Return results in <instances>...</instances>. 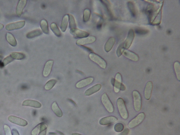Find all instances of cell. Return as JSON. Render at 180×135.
Returning <instances> with one entry per match:
<instances>
[{"instance_id":"obj_1","label":"cell","mask_w":180,"mask_h":135,"mask_svg":"<svg viewBox=\"0 0 180 135\" xmlns=\"http://www.w3.org/2000/svg\"><path fill=\"white\" fill-rule=\"evenodd\" d=\"M119 114L124 119H127L128 117V113L125 102L121 98H119L117 101Z\"/></svg>"},{"instance_id":"obj_2","label":"cell","mask_w":180,"mask_h":135,"mask_svg":"<svg viewBox=\"0 0 180 135\" xmlns=\"http://www.w3.org/2000/svg\"><path fill=\"white\" fill-rule=\"evenodd\" d=\"M132 95L135 110L137 111H141L142 107L141 95L137 90L133 91Z\"/></svg>"},{"instance_id":"obj_3","label":"cell","mask_w":180,"mask_h":135,"mask_svg":"<svg viewBox=\"0 0 180 135\" xmlns=\"http://www.w3.org/2000/svg\"><path fill=\"white\" fill-rule=\"evenodd\" d=\"M89 57L91 60L99 65L102 68H106L107 63L106 61L99 55L94 53H91Z\"/></svg>"},{"instance_id":"obj_4","label":"cell","mask_w":180,"mask_h":135,"mask_svg":"<svg viewBox=\"0 0 180 135\" xmlns=\"http://www.w3.org/2000/svg\"><path fill=\"white\" fill-rule=\"evenodd\" d=\"M102 103L106 110L110 113H113L114 111L113 104L110 100L108 95L106 93L103 94L101 97Z\"/></svg>"},{"instance_id":"obj_5","label":"cell","mask_w":180,"mask_h":135,"mask_svg":"<svg viewBox=\"0 0 180 135\" xmlns=\"http://www.w3.org/2000/svg\"><path fill=\"white\" fill-rule=\"evenodd\" d=\"M122 78L121 74L118 73L116 74L115 79L112 78L111 82L112 85L114 86V90L115 92L117 93L121 90V87L123 85L122 83Z\"/></svg>"},{"instance_id":"obj_6","label":"cell","mask_w":180,"mask_h":135,"mask_svg":"<svg viewBox=\"0 0 180 135\" xmlns=\"http://www.w3.org/2000/svg\"><path fill=\"white\" fill-rule=\"evenodd\" d=\"M145 115L144 113L139 114L135 118L130 121L128 126L130 128H134L141 124L145 119Z\"/></svg>"},{"instance_id":"obj_7","label":"cell","mask_w":180,"mask_h":135,"mask_svg":"<svg viewBox=\"0 0 180 135\" xmlns=\"http://www.w3.org/2000/svg\"><path fill=\"white\" fill-rule=\"evenodd\" d=\"M70 32L75 38H86L89 36L88 32L83 30L74 28L70 29Z\"/></svg>"},{"instance_id":"obj_8","label":"cell","mask_w":180,"mask_h":135,"mask_svg":"<svg viewBox=\"0 0 180 135\" xmlns=\"http://www.w3.org/2000/svg\"><path fill=\"white\" fill-rule=\"evenodd\" d=\"M25 24V22L24 20L10 23L6 25V29L8 31L20 29L24 26Z\"/></svg>"},{"instance_id":"obj_9","label":"cell","mask_w":180,"mask_h":135,"mask_svg":"<svg viewBox=\"0 0 180 135\" xmlns=\"http://www.w3.org/2000/svg\"><path fill=\"white\" fill-rule=\"evenodd\" d=\"M8 119L10 122L21 126L25 127L28 124L26 120L14 116H9Z\"/></svg>"},{"instance_id":"obj_10","label":"cell","mask_w":180,"mask_h":135,"mask_svg":"<svg viewBox=\"0 0 180 135\" xmlns=\"http://www.w3.org/2000/svg\"><path fill=\"white\" fill-rule=\"evenodd\" d=\"M96 38L93 36H90L86 37V38H80L78 39L76 42V44L79 46H83L93 43L96 41Z\"/></svg>"},{"instance_id":"obj_11","label":"cell","mask_w":180,"mask_h":135,"mask_svg":"<svg viewBox=\"0 0 180 135\" xmlns=\"http://www.w3.org/2000/svg\"><path fill=\"white\" fill-rule=\"evenodd\" d=\"M135 36L134 32L133 30L130 29L128 32L127 38L124 42L123 43V47L124 49H128L131 45Z\"/></svg>"},{"instance_id":"obj_12","label":"cell","mask_w":180,"mask_h":135,"mask_svg":"<svg viewBox=\"0 0 180 135\" xmlns=\"http://www.w3.org/2000/svg\"><path fill=\"white\" fill-rule=\"evenodd\" d=\"M53 60H50L46 62L44 66L43 75L45 77H47L51 73L53 64Z\"/></svg>"},{"instance_id":"obj_13","label":"cell","mask_w":180,"mask_h":135,"mask_svg":"<svg viewBox=\"0 0 180 135\" xmlns=\"http://www.w3.org/2000/svg\"><path fill=\"white\" fill-rule=\"evenodd\" d=\"M94 80V78L89 77L83 79L77 83L76 84V87L78 88H82L92 83Z\"/></svg>"},{"instance_id":"obj_14","label":"cell","mask_w":180,"mask_h":135,"mask_svg":"<svg viewBox=\"0 0 180 135\" xmlns=\"http://www.w3.org/2000/svg\"><path fill=\"white\" fill-rule=\"evenodd\" d=\"M153 88V83L151 81H149L147 83L144 90V97L147 100L150 99Z\"/></svg>"},{"instance_id":"obj_15","label":"cell","mask_w":180,"mask_h":135,"mask_svg":"<svg viewBox=\"0 0 180 135\" xmlns=\"http://www.w3.org/2000/svg\"><path fill=\"white\" fill-rule=\"evenodd\" d=\"M117 121V118L115 116H109L102 118L100 120L99 123L102 125H106L113 124Z\"/></svg>"},{"instance_id":"obj_16","label":"cell","mask_w":180,"mask_h":135,"mask_svg":"<svg viewBox=\"0 0 180 135\" xmlns=\"http://www.w3.org/2000/svg\"><path fill=\"white\" fill-rule=\"evenodd\" d=\"M22 106L39 108L42 107V104L38 101L34 100H27L23 101Z\"/></svg>"},{"instance_id":"obj_17","label":"cell","mask_w":180,"mask_h":135,"mask_svg":"<svg viewBox=\"0 0 180 135\" xmlns=\"http://www.w3.org/2000/svg\"><path fill=\"white\" fill-rule=\"evenodd\" d=\"M101 87L102 86L101 84H97L86 90L85 93V94L86 96H90L99 91L101 89Z\"/></svg>"},{"instance_id":"obj_18","label":"cell","mask_w":180,"mask_h":135,"mask_svg":"<svg viewBox=\"0 0 180 135\" xmlns=\"http://www.w3.org/2000/svg\"><path fill=\"white\" fill-rule=\"evenodd\" d=\"M27 1L26 0H21L18 2L16 8V13L18 16H21L23 10H24L26 5Z\"/></svg>"},{"instance_id":"obj_19","label":"cell","mask_w":180,"mask_h":135,"mask_svg":"<svg viewBox=\"0 0 180 135\" xmlns=\"http://www.w3.org/2000/svg\"><path fill=\"white\" fill-rule=\"evenodd\" d=\"M123 54L125 57L133 61L137 62L139 60L138 56L136 53L131 51L125 50L124 51Z\"/></svg>"},{"instance_id":"obj_20","label":"cell","mask_w":180,"mask_h":135,"mask_svg":"<svg viewBox=\"0 0 180 135\" xmlns=\"http://www.w3.org/2000/svg\"><path fill=\"white\" fill-rule=\"evenodd\" d=\"M47 125L44 123H41L34 128L31 132L32 135H37L39 132L47 129Z\"/></svg>"},{"instance_id":"obj_21","label":"cell","mask_w":180,"mask_h":135,"mask_svg":"<svg viewBox=\"0 0 180 135\" xmlns=\"http://www.w3.org/2000/svg\"><path fill=\"white\" fill-rule=\"evenodd\" d=\"M51 108L53 112L58 117L60 118L62 117L63 115L62 111L61 109L58 107L57 102L55 101L53 102L51 105Z\"/></svg>"},{"instance_id":"obj_22","label":"cell","mask_w":180,"mask_h":135,"mask_svg":"<svg viewBox=\"0 0 180 135\" xmlns=\"http://www.w3.org/2000/svg\"><path fill=\"white\" fill-rule=\"evenodd\" d=\"M115 42V39L113 37L110 38L105 44V50L107 52H109L110 51Z\"/></svg>"},{"instance_id":"obj_23","label":"cell","mask_w":180,"mask_h":135,"mask_svg":"<svg viewBox=\"0 0 180 135\" xmlns=\"http://www.w3.org/2000/svg\"><path fill=\"white\" fill-rule=\"evenodd\" d=\"M42 33L41 30L37 29L29 32L27 34L26 37L28 38H32L41 35Z\"/></svg>"},{"instance_id":"obj_24","label":"cell","mask_w":180,"mask_h":135,"mask_svg":"<svg viewBox=\"0 0 180 135\" xmlns=\"http://www.w3.org/2000/svg\"><path fill=\"white\" fill-rule=\"evenodd\" d=\"M69 22V15H65L63 17L61 24V29L63 32L66 31Z\"/></svg>"},{"instance_id":"obj_25","label":"cell","mask_w":180,"mask_h":135,"mask_svg":"<svg viewBox=\"0 0 180 135\" xmlns=\"http://www.w3.org/2000/svg\"><path fill=\"white\" fill-rule=\"evenodd\" d=\"M6 38L8 43L11 46H15L17 45V42L16 41L14 36H13L12 34L10 33V32L7 33Z\"/></svg>"},{"instance_id":"obj_26","label":"cell","mask_w":180,"mask_h":135,"mask_svg":"<svg viewBox=\"0 0 180 135\" xmlns=\"http://www.w3.org/2000/svg\"><path fill=\"white\" fill-rule=\"evenodd\" d=\"M41 27L42 31L46 34H50L48 23L46 20L43 19L41 22Z\"/></svg>"},{"instance_id":"obj_27","label":"cell","mask_w":180,"mask_h":135,"mask_svg":"<svg viewBox=\"0 0 180 135\" xmlns=\"http://www.w3.org/2000/svg\"><path fill=\"white\" fill-rule=\"evenodd\" d=\"M50 28L53 32V33L58 37H60L61 36V33L60 30L58 28L57 25L55 23H51L50 25Z\"/></svg>"},{"instance_id":"obj_28","label":"cell","mask_w":180,"mask_h":135,"mask_svg":"<svg viewBox=\"0 0 180 135\" xmlns=\"http://www.w3.org/2000/svg\"><path fill=\"white\" fill-rule=\"evenodd\" d=\"M10 55L14 60H23L26 57L24 53L16 52L12 53Z\"/></svg>"},{"instance_id":"obj_29","label":"cell","mask_w":180,"mask_h":135,"mask_svg":"<svg viewBox=\"0 0 180 135\" xmlns=\"http://www.w3.org/2000/svg\"><path fill=\"white\" fill-rule=\"evenodd\" d=\"M57 82V81L55 79H51V80H49L46 83L45 86H44V88L46 90H50L54 86Z\"/></svg>"},{"instance_id":"obj_30","label":"cell","mask_w":180,"mask_h":135,"mask_svg":"<svg viewBox=\"0 0 180 135\" xmlns=\"http://www.w3.org/2000/svg\"><path fill=\"white\" fill-rule=\"evenodd\" d=\"M91 16V11L89 9L84 10L83 14V21L84 22H87L89 20Z\"/></svg>"},{"instance_id":"obj_31","label":"cell","mask_w":180,"mask_h":135,"mask_svg":"<svg viewBox=\"0 0 180 135\" xmlns=\"http://www.w3.org/2000/svg\"><path fill=\"white\" fill-rule=\"evenodd\" d=\"M178 62H175L174 64V68L177 78L179 81L180 80V65Z\"/></svg>"},{"instance_id":"obj_32","label":"cell","mask_w":180,"mask_h":135,"mask_svg":"<svg viewBox=\"0 0 180 135\" xmlns=\"http://www.w3.org/2000/svg\"><path fill=\"white\" fill-rule=\"evenodd\" d=\"M69 27L70 29L74 28L76 27V23L75 19L73 16L71 14H68Z\"/></svg>"},{"instance_id":"obj_33","label":"cell","mask_w":180,"mask_h":135,"mask_svg":"<svg viewBox=\"0 0 180 135\" xmlns=\"http://www.w3.org/2000/svg\"><path fill=\"white\" fill-rule=\"evenodd\" d=\"M128 8L129 9V10L130 11L132 15L134 17L136 15V12H135V7L134 4L132 2H128Z\"/></svg>"},{"instance_id":"obj_34","label":"cell","mask_w":180,"mask_h":135,"mask_svg":"<svg viewBox=\"0 0 180 135\" xmlns=\"http://www.w3.org/2000/svg\"><path fill=\"white\" fill-rule=\"evenodd\" d=\"M114 128V130L116 132H120L123 131L124 126L121 123H118L115 125Z\"/></svg>"},{"instance_id":"obj_35","label":"cell","mask_w":180,"mask_h":135,"mask_svg":"<svg viewBox=\"0 0 180 135\" xmlns=\"http://www.w3.org/2000/svg\"><path fill=\"white\" fill-rule=\"evenodd\" d=\"M14 60L12 57L10 55L8 56L5 58L3 60V63L4 66H6L7 65L13 62Z\"/></svg>"},{"instance_id":"obj_36","label":"cell","mask_w":180,"mask_h":135,"mask_svg":"<svg viewBox=\"0 0 180 135\" xmlns=\"http://www.w3.org/2000/svg\"><path fill=\"white\" fill-rule=\"evenodd\" d=\"M125 49L123 47V43L121 44L118 47L116 51L117 55L118 57H120L121 55L123 54Z\"/></svg>"},{"instance_id":"obj_37","label":"cell","mask_w":180,"mask_h":135,"mask_svg":"<svg viewBox=\"0 0 180 135\" xmlns=\"http://www.w3.org/2000/svg\"><path fill=\"white\" fill-rule=\"evenodd\" d=\"M4 130L6 135H12L10 128L8 126L5 125L4 126Z\"/></svg>"},{"instance_id":"obj_38","label":"cell","mask_w":180,"mask_h":135,"mask_svg":"<svg viewBox=\"0 0 180 135\" xmlns=\"http://www.w3.org/2000/svg\"><path fill=\"white\" fill-rule=\"evenodd\" d=\"M148 31L146 30L143 29H138L136 30V32L137 33L140 34H145L147 33Z\"/></svg>"},{"instance_id":"obj_39","label":"cell","mask_w":180,"mask_h":135,"mask_svg":"<svg viewBox=\"0 0 180 135\" xmlns=\"http://www.w3.org/2000/svg\"><path fill=\"white\" fill-rule=\"evenodd\" d=\"M12 133L13 135H20L17 130L15 129H13L12 131Z\"/></svg>"},{"instance_id":"obj_40","label":"cell","mask_w":180,"mask_h":135,"mask_svg":"<svg viewBox=\"0 0 180 135\" xmlns=\"http://www.w3.org/2000/svg\"><path fill=\"white\" fill-rule=\"evenodd\" d=\"M46 130H43V131L39 132V135H46Z\"/></svg>"},{"instance_id":"obj_41","label":"cell","mask_w":180,"mask_h":135,"mask_svg":"<svg viewBox=\"0 0 180 135\" xmlns=\"http://www.w3.org/2000/svg\"><path fill=\"white\" fill-rule=\"evenodd\" d=\"M129 132V130L128 129H126L125 131H124L122 134V135H127Z\"/></svg>"},{"instance_id":"obj_42","label":"cell","mask_w":180,"mask_h":135,"mask_svg":"<svg viewBox=\"0 0 180 135\" xmlns=\"http://www.w3.org/2000/svg\"><path fill=\"white\" fill-rule=\"evenodd\" d=\"M4 27V25L1 24H0V30H1Z\"/></svg>"},{"instance_id":"obj_43","label":"cell","mask_w":180,"mask_h":135,"mask_svg":"<svg viewBox=\"0 0 180 135\" xmlns=\"http://www.w3.org/2000/svg\"><path fill=\"white\" fill-rule=\"evenodd\" d=\"M72 135H83L81 134H79L78 133H72Z\"/></svg>"},{"instance_id":"obj_44","label":"cell","mask_w":180,"mask_h":135,"mask_svg":"<svg viewBox=\"0 0 180 135\" xmlns=\"http://www.w3.org/2000/svg\"><path fill=\"white\" fill-rule=\"evenodd\" d=\"M3 59V57L1 55H0V61H1L2 59Z\"/></svg>"}]
</instances>
